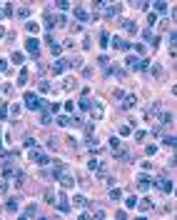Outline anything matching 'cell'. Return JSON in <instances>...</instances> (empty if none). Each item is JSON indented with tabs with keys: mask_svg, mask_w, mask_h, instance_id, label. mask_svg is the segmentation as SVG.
Here are the masks:
<instances>
[{
	"mask_svg": "<svg viewBox=\"0 0 177 220\" xmlns=\"http://www.w3.org/2000/svg\"><path fill=\"white\" fill-rule=\"evenodd\" d=\"M55 8H60V10H67V8H70V3H67V0H57V3H55Z\"/></svg>",
	"mask_w": 177,
	"mask_h": 220,
	"instance_id": "cell-24",
	"label": "cell"
},
{
	"mask_svg": "<svg viewBox=\"0 0 177 220\" xmlns=\"http://www.w3.org/2000/svg\"><path fill=\"white\" fill-rule=\"evenodd\" d=\"M80 220H90V215H87V213H83V215H80Z\"/></svg>",
	"mask_w": 177,
	"mask_h": 220,
	"instance_id": "cell-50",
	"label": "cell"
},
{
	"mask_svg": "<svg viewBox=\"0 0 177 220\" xmlns=\"http://www.w3.org/2000/svg\"><path fill=\"white\" fill-rule=\"evenodd\" d=\"M60 183H63V188H72V185H75V180H72L70 175H60Z\"/></svg>",
	"mask_w": 177,
	"mask_h": 220,
	"instance_id": "cell-12",
	"label": "cell"
},
{
	"mask_svg": "<svg viewBox=\"0 0 177 220\" xmlns=\"http://www.w3.org/2000/svg\"><path fill=\"white\" fill-rule=\"evenodd\" d=\"M112 48H117V50H130V43H125L120 35H115V38H112Z\"/></svg>",
	"mask_w": 177,
	"mask_h": 220,
	"instance_id": "cell-4",
	"label": "cell"
},
{
	"mask_svg": "<svg viewBox=\"0 0 177 220\" xmlns=\"http://www.w3.org/2000/svg\"><path fill=\"white\" fill-rule=\"evenodd\" d=\"M150 183H152V180H150L147 175H140V178H137V190H142V193H145V190L150 188Z\"/></svg>",
	"mask_w": 177,
	"mask_h": 220,
	"instance_id": "cell-5",
	"label": "cell"
},
{
	"mask_svg": "<svg viewBox=\"0 0 177 220\" xmlns=\"http://www.w3.org/2000/svg\"><path fill=\"white\" fill-rule=\"evenodd\" d=\"M100 45H102V48L107 45V33H102V35H100Z\"/></svg>",
	"mask_w": 177,
	"mask_h": 220,
	"instance_id": "cell-49",
	"label": "cell"
},
{
	"mask_svg": "<svg viewBox=\"0 0 177 220\" xmlns=\"http://www.w3.org/2000/svg\"><path fill=\"white\" fill-rule=\"evenodd\" d=\"M135 105H137V98H135V95H125V98H122V108H125V110H132Z\"/></svg>",
	"mask_w": 177,
	"mask_h": 220,
	"instance_id": "cell-7",
	"label": "cell"
},
{
	"mask_svg": "<svg viewBox=\"0 0 177 220\" xmlns=\"http://www.w3.org/2000/svg\"><path fill=\"white\" fill-rule=\"evenodd\" d=\"M3 35H5V30H3V28H0V38H3Z\"/></svg>",
	"mask_w": 177,
	"mask_h": 220,
	"instance_id": "cell-52",
	"label": "cell"
},
{
	"mask_svg": "<svg viewBox=\"0 0 177 220\" xmlns=\"http://www.w3.org/2000/svg\"><path fill=\"white\" fill-rule=\"evenodd\" d=\"M75 18L77 20H87V10L85 8H75Z\"/></svg>",
	"mask_w": 177,
	"mask_h": 220,
	"instance_id": "cell-15",
	"label": "cell"
},
{
	"mask_svg": "<svg viewBox=\"0 0 177 220\" xmlns=\"http://www.w3.org/2000/svg\"><path fill=\"white\" fill-rule=\"evenodd\" d=\"M48 148H50V150H57V140H55V138L48 140Z\"/></svg>",
	"mask_w": 177,
	"mask_h": 220,
	"instance_id": "cell-37",
	"label": "cell"
},
{
	"mask_svg": "<svg viewBox=\"0 0 177 220\" xmlns=\"http://www.w3.org/2000/svg\"><path fill=\"white\" fill-rule=\"evenodd\" d=\"M122 25H125V30H127V33H137V25H135L132 20H122Z\"/></svg>",
	"mask_w": 177,
	"mask_h": 220,
	"instance_id": "cell-18",
	"label": "cell"
},
{
	"mask_svg": "<svg viewBox=\"0 0 177 220\" xmlns=\"http://www.w3.org/2000/svg\"><path fill=\"white\" fill-rule=\"evenodd\" d=\"M25 28H28V33H37V30H40V25H37V23H28Z\"/></svg>",
	"mask_w": 177,
	"mask_h": 220,
	"instance_id": "cell-27",
	"label": "cell"
},
{
	"mask_svg": "<svg viewBox=\"0 0 177 220\" xmlns=\"http://www.w3.org/2000/svg\"><path fill=\"white\" fill-rule=\"evenodd\" d=\"M125 63H127V68H137V63H140V60H137L135 55H127V60H125Z\"/></svg>",
	"mask_w": 177,
	"mask_h": 220,
	"instance_id": "cell-20",
	"label": "cell"
},
{
	"mask_svg": "<svg viewBox=\"0 0 177 220\" xmlns=\"http://www.w3.org/2000/svg\"><path fill=\"white\" fill-rule=\"evenodd\" d=\"M8 210H17V200H15V198L8 200Z\"/></svg>",
	"mask_w": 177,
	"mask_h": 220,
	"instance_id": "cell-33",
	"label": "cell"
},
{
	"mask_svg": "<svg viewBox=\"0 0 177 220\" xmlns=\"http://www.w3.org/2000/svg\"><path fill=\"white\" fill-rule=\"evenodd\" d=\"M97 63H100L102 68H107V65H110V58H107V55H100V58H97Z\"/></svg>",
	"mask_w": 177,
	"mask_h": 220,
	"instance_id": "cell-25",
	"label": "cell"
},
{
	"mask_svg": "<svg viewBox=\"0 0 177 220\" xmlns=\"http://www.w3.org/2000/svg\"><path fill=\"white\" fill-rule=\"evenodd\" d=\"M17 220H28V215H20V218H17Z\"/></svg>",
	"mask_w": 177,
	"mask_h": 220,
	"instance_id": "cell-51",
	"label": "cell"
},
{
	"mask_svg": "<svg viewBox=\"0 0 177 220\" xmlns=\"http://www.w3.org/2000/svg\"><path fill=\"white\" fill-rule=\"evenodd\" d=\"M85 133H87V135H92V133H95V125H92V123H87V125H85Z\"/></svg>",
	"mask_w": 177,
	"mask_h": 220,
	"instance_id": "cell-41",
	"label": "cell"
},
{
	"mask_svg": "<svg viewBox=\"0 0 177 220\" xmlns=\"http://www.w3.org/2000/svg\"><path fill=\"white\" fill-rule=\"evenodd\" d=\"M77 105H80L83 110H90V108H92V100H90V98H80V100H77Z\"/></svg>",
	"mask_w": 177,
	"mask_h": 220,
	"instance_id": "cell-14",
	"label": "cell"
},
{
	"mask_svg": "<svg viewBox=\"0 0 177 220\" xmlns=\"http://www.w3.org/2000/svg\"><path fill=\"white\" fill-rule=\"evenodd\" d=\"M43 155H45V153H43V150H37V148H33V150H30V160H40Z\"/></svg>",
	"mask_w": 177,
	"mask_h": 220,
	"instance_id": "cell-19",
	"label": "cell"
},
{
	"mask_svg": "<svg viewBox=\"0 0 177 220\" xmlns=\"http://www.w3.org/2000/svg\"><path fill=\"white\" fill-rule=\"evenodd\" d=\"M0 90H3V95H10V93H13V88H10V85H3Z\"/></svg>",
	"mask_w": 177,
	"mask_h": 220,
	"instance_id": "cell-45",
	"label": "cell"
},
{
	"mask_svg": "<svg viewBox=\"0 0 177 220\" xmlns=\"http://www.w3.org/2000/svg\"><path fill=\"white\" fill-rule=\"evenodd\" d=\"M137 68H140V70H147V68H150V60H147V58H142L140 63H137Z\"/></svg>",
	"mask_w": 177,
	"mask_h": 220,
	"instance_id": "cell-28",
	"label": "cell"
},
{
	"mask_svg": "<svg viewBox=\"0 0 177 220\" xmlns=\"http://www.w3.org/2000/svg\"><path fill=\"white\" fill-rule=\"evenodd\" d=\"M35 210H37V208H35V203H33V205H28V210H25V215L30 218V215H35Z\"/></svg>",
	"mask_w": 177,
	"mask_h": 220,
	"instance_id": "cell-38",
	"label": "cell"
},
{
	"mask_svg": "<svg viewBox=\"0 0 177 220\" xmlns=\"http://www.w3.org/2000/svg\"><path fill=\"white\" fill-rule=\"evenodd\" d=\"M105 185H107V188H112V185H115V178H110V175H107V178H105Z\"/></svg>",
	"mask_w": 177,
	"mask_h": 220,
	"instance_id": "cell-46",
	"label": "cell"
},
{
	"mask_svg": "<svg viewBox=\"0 0 177 220\" xmlns=\"http://www.w3.org/2000/svg\"><path fill=\"white\" fill-rule=\"evenodd\" d=\"M43 103H45V100H40L35 93H25V105H28L30 110H40V108H43Z\"/></svg>",
	"mask_w": 177,
	"mask_h": 220,
	"instance_id": "cell-1",
	"label": "cell"
},
{
	"mask_svg": "<svg viewBox=\"0 0 177 220\" xmlns=\"http://www.w3.org/2000/svg\"><path fill=\"white\" fill-rule=\"evenodd\" d=\"M0 73H8V60L0 58Z\"/></svg>",
	"mask_w": 177,
	"mask_h": 220,
	"instance_id": "cell-39",
	"label": "cell"
},
{
	"mask_svg": "<svg viewBox=\"0 0 177 220\" xmlns=\"http://www.w3.org/2000/svg\"><path fill=\"white\" fill-rule=\"evenodd\" d=\"M157 188H160V193H170L172 190V183L170 180H157Z\"/></svg>",
	"mask_w": 177,
	"mask_h": 220,
	"instance_id": "cell-8",
	"label": "cell"
},
{
	"mask_svg": "<svg viewBox=\"0 0 177 220\" xmlns=\"http://www.w3.org/2000/svg\"><path fill=\"white\" fill-rule=\"evenodd\" d=\"M23 145H25V148H30V150H33V148H35V140H33V138H28V140H25Z\"/></svg>",
	"mask_w": 177,
	"mask_h": 220,
	"instance_id": "cell-42",
	"label": "cell"
},
{
	"mask_svg": "<svg viewBox=\"0 0 177 220\" xmlns=\"http://www.w3.org/2000/svg\"><path fill=\"white\" fill-rule=\"evenodd\" d=\"M117 220H127V213L125 210H117Z\"/></svg>",
	"mask_w": 177,
	"mask_h": 220,
	"instance_id": "cell-48",
	"label": "cell"
},
{
	"mask_svg": "<svg viewBox=\"0 0 177 220\" xmlns=\"http://www.w3.org/2000/svg\"><path fill=\"white\" fill-rule=\"evenodd\" d=\"M90 110H92V118H95V120H100V118H102V105H92Z\"/></svg>",
	"mask_w": 177,
	"mask_h": 220,
	"instance_id": "cell-13",
	"label": "cell"
},
{
	"mask_svg": "<svg viewBox=\"0 0 177 220\" xmlns=\"http://www.w3.org/2000/svg\"><path fill=\"white\" fill-rule=\"evenodd\" d=\"M40 220H45V218H40Z\"/></svg>",
	"mask_w": 177,
	"mask_h": 220,
	"instance_id": "cell-54",
	"label": "cell"
},
{
	"mask_svg": "<svg viewBox=\"0 0 177 220\" xmlns=\"http://www.w3.org/2000/svg\"><path fill=\"white\" fill-rule=\"evenodd\" d=\"M135 140L142 143V140H145V130H135Z\"/></svg>",
	"mask_w": 177,
	"mask_h": 220,
	"instance_id": "cell-36",
	"label": "cell"
},
{
	"mask_svg": "<svg viewBox=\"0 0 177 220\" xmlns=\"http://www.w3.org/2000/svg\"><path fill=\"white\" fill-rule=\"evenodd\" d=\"M110 198H112V200H120V198H122V190H117V188H112V190H110Z\"/></svg>",
	"mask_w": 177,
	"mask_h": 220,
	"instance_id": "cell-21",
	"label": "cell"
},
{
	"mask_svg": "<svg viewBox=\"0 0 177 220\" xmlns=\"http://www.w3.org/2000/svg\"><path fill=\"white\" fill-rule=\"evenodd\" d=\"M145 153H147V155H155V153H157V145H147Z\"/></svg>",
	"mask_w": 177,
	"mask_h": 220,
	"instance_id": "cell-43",
	"label": "cell"
},
{
	"mask_svg": "<svg viewBox=\"0 0 177 220\" xmlns=\"http://www.w3.org/2000/svg\"><path fill=\"white\" fill-rule=\"evenodd\" d=\"M155 8H157V13H165L167 10V3H155Z\"/></svg>",
	"mask_w": 177,
	"mask_h": 220,
	"instance_id": "cell-35",
	"label": "cell"
},
{
	"mask_svg": "<svg viewBox=\"0 0 177 220\" xmlns=\"http://www.w3.org/2000/svg\"><path fill=\"white\" fill-rule=\"evenodd\" d=\"M17 80H20V85H23V83H25V80H28V70H25V68H23V70H20V75H17Z\"/></svg>",
	"mask_w": 177,
	"mask_h": 220,
	"instance_id": "cell-30",
	"label": "cell"
},
{
	"mask_svg": "<svg viewBox=\"0 0 177 220\" xmlns=\"http://www.w3.org/2000/svg\"><path fill=\"white\" fill-rule=\"evenodd\" d=\"M43 195H45V200H48V203H52V200H55V193H52V190H45Z\"/></svg>",
	"mask_w": 177,
	"mask_h": 220,
	"instance_id": "cell-34",
	"label": "cell"
},
{
	"mask_svg": "<svg viewBox=\"0 0 177 220\" xmlns=\"http://www.w3.org/2000/svg\"><path fill=\"white\" fill-rule=\"evenodd\" d=\"M25 48H28L30 55H37V53H40V43H37L35 38H28V40H25Z\"/></svg>",
	"mask_w": 177,
	"mask_h": 220,
	"instance_id": "cell-3",
	"label": "cell"
},
{
	"mask_svg": "<svg viewBox=\"0 0 177 220\" xmlns=\"http://www.w3.org/2000/svg\"><path fill=\"white\" fill-rule=\"evenodd\" d=\"M110 148L112 150H120V138H110Z\"/></svg>",
	"mask_w": 177,
	"mask_h": 220,
	"instance_id": "cell-23",
	"label": "cell"
},
{
	"mask_svg": "<svg viewBox=\"0 0 177 220\" xmlns=\"http://www.w3.org/2000/svg\"><path fill=\"white\" fill-rule=\"evenodd\" d=\"M63 88H65V90H75V88H77V80H75V78H65V80H63Z\"/></svg>",
	"mask_w": 177,
	"mask_h": 220,
	"instance_id": "cell-11",
	"label": "cell"
},
{
	"mask_svg": "<svg viewBox=\"0 0 177 220\" xmlns=\"http://www.w3.org/2000/svg\"><path fill=\"white\" fill-rule=\"evenodd\" d=\"M55 123L60 125V128H67V125H70V115H60V118H57Z\"/></svg>",
	"mask_w": 177,
	"mask_h": 220,
	"instance_id": "cell-17",
	"label": "cell"
},
{
	"mask_svg": "<svg viewBox=\"0 0 177 220\" xmlns=\"http://www.w3.org/2000/svg\"><path fill=\"white\" fill-rule=\"evenodd\" d=\"M162 73H165V70H162V65H152V75H155V78H160Z\"/></svg>",
	"mask_w": 177,
	"mask_h": 220,
	"instance_id": "cell-22",
	"label": "cell"
},
{
	"mask_svg": "<svg viewBox=\"0 0 177 220\" xmlns=\"http://www.w3.org/2000/svg\"><path fill=\"white\" fill-rule=\"evenodd\" d=\"M130 133H132L130 125H120V135H130Z\"/></svg>",
	"mask_w": 177,
	"mask_h": 220,
	"instance_id": "cell-31",
	"label": "cell"
},
{
	"mask_svg": "<svg viewBox=\"0 0 177 220\" xmlns=\"http://www.w3.org/2000/svg\"><path fill=\"white\" fill-rule=\"evenodd\" d=\"M140 205V210H152V200L150 198H142V203H137Z\"/></svg>",
	"mask_w": 177,
	"mask_h": 220,
	"instance_id": "cell-16",
	"label": "cell"
},
{
	"mask_svg": "<svg viewBox=\"0 0 177 220\" xmlns=\"http://www.w3.org/2000/svg\"><path fill=\"white\" fill-rule=\"evenodd\" d=\"M165 145H167V148H172V145H175V138H172V135H167V138H165Z\"/></svg>",
	"mask_w": 177,
	"mask_h": 220,
	"instance_id": "cell-44",
	"label": "cell"
},
{
	"mask_svg": "<svg viewBox=\"0 0 177 220\" xmlns=\"http://www.w3.org/2000/svg\"><path fill=\"white\" fill-rule=\"evenodd\" d=\"M137 220H147V218H145V215H140V218H137Z\"/></svg>",
	"mask_w": 177,
	"mask_h": 220,
	"instance_id": "cell-53",
	"label": "cell"
},
{
	"mask_svg": "<svg viewBox=\"0 0 177 220\" xmlns=\"http://www.w3.org/2000/svg\"><path fill=\"white\" fill-rule=\"evenodd\" d=\"M72 203H75L77 208H87V205H90V203H87V198H83V195H75V198H72Z\"/></svg>",
	"mask_w": 177,
	"mask_h": 220,
	"instance_id": "cell-10",
	"label": "cell"
},
{
	"mask_svg": "<svg viewBox=\"0 0 177 220\" xmlns=\"http://www.w3.org/2000/svg\"><path fill=\"white\" fill-rule=\"evenodd\" d=\"M137 205V198H127V208H135Z\"/></svg>",
	"mask_w": 177,
	"mask_h": 220,
	"instance_id": "cell-47",
	"label": "cell"
},
{
	"mask_svg": "<svg viewBox=\"0 0 177 220\" xmlns=\"http://www.w3.org/2000/svg\"><path fill=\"white\" fill-rule=\"evenodd\" d=\"M15 13H17V18H28V15H30V10H28V8H17Z\"/></svg>",
	"mask_w": 177,
	"mask_h": 220,
	"instance_id": "cell-26",
	"label": "cell"
},
{
	"mask_svg": "<svg viewBox=\"0 0 177 220\" xmlns=\"http://www.w3.org/2000/svg\"><path fill=\"white\" fill-rule=\"evenodd\" d=\"M65 70H67V60H65V58H57V60L50 65V73H52V75H63Z\"/></svg>",
	"mask_w": 177,
	"mask_h": 220,
	"instance_id": "cell-2",
	"label": "cell"
},
{
	"mask_svg": "<svg viewBox=\"0 0 177 220\" xmlns=\"http://www.w3.org/2000/svg\"><path fill=\"white\" fill-rule=\"evenodd\" d=\"M40 125H50V115L48 113H40Z\"/></svg>",
	"mask_w": 177,
	"mask_h": 220,
	"instance_id": "cell-29",
	"label": "cell"
},
{
	"mask_svg": "<svg viewBox=\"0 0 177 220\" xmlns=\"http://www.w3.org/2000/svg\"><path fill=\"white\" fill-rule=\"evenodd\" d=\"M40 93H50V83H45V80H40Z\"/></svg>",
	"mask_w": 177,
	"mask_h": 220,
	"instance_id": "cell-32",
	"label": "cell"
},
{
	"mask_svg": "<svg viewBox=\"0 0 177 220\" xmlns=\"http://www.w3.org/2000/svg\"><path fill=\"white\" fill-rule=\"evenodd\" d=\"M55 205H57V210H60V213H67V210H70V200H67L65 195H60V200H57Z\"/></svg>",
	"mask_w": 177,
	"mask_h": 220,
	"instance_id": "cell-6",
	"label": "cell"
},
{
	"mask_svg": "<svg viewBox=\"0 0 177 220\" xmlns=\"http://www.w3.org/2000/svg\"><path fill=\"white\" fill-rule=\"evenodd\" d=\"M48 110H50V113H57V110H60V105H57V103H50Z\"/></svg>",
	"mask_w": 177,
	"mask_h": 220,
	"instance_id": "cell-40",
	"label": "cell"
},
{
	"mask_svg": "<svg viewBox=\"0 0 177 220\" xmlns=\"http://www.w3.org/2000/svg\"><path fill=\"white\" fill-rule=\"evenodd\" d=\"M10 60H13V63H17V65H23V63H25V55H23L20 50H15V53L10 55Z\"/></svg>",
	"mask_w": 177,
	"mask_h": 220,
	"instance_id": "cell-9",
	"label": "cell"
}]
</instances>
